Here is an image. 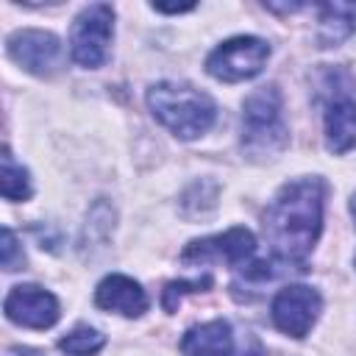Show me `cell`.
<instances>
[{
    "instance_id": "cell-3",
    "label": "cell",
    "mask_w": 356,
    "mask_h": 356,
    "mask_svg": "<svg viewBox=\"0 0 356 356\" xmlns=\"http://www.w3.org/2000/svg\"><path fill=\"white\" fill-rule=\"evenodd\" d=\"M289 145L284 97L275 83L253 89L242 103V153L250 161H273Z\"/></svg>"
},
{
    "instance_id": "cell-15",
    "label": "cell",
    "mask_w": 356,
    "mask_h": 356,
    "mask_svg": "<svg viewBox=\"0 0 356 356\" xmlns=\"http://www.w3.org/2000/svg\"><path fill=\"white\" fill-rule=\"evenodd\" d=\"M114 231V206H108L103 197L89 209L86 214V225H83V236H81V248H103L108 242Z\"/></svg>"
},
{
    "instance_id": "cell-18",
    "label": "cell",
    "mask_w": 356,
    "mask_h": 356,
    "mask_svg": "<svg viewBox=\"0 0 356 356\" xmlns=\"http://www.w3.org/2000/svg\"><path fill=\"white\" fill-rule=\"evenodd\" d=\"M0 261H3V270L6 273H14V270H22L25 267L22 245H19L17 234L8 225H3V231H0Z\"/></svg>"
},
{
    "instance_id": "cell-9",
    "label": "cell",
    "mask_w": 356,
    "mask_h": 356,
    "mask_svg": "<svg viewBox=\"0 0 356 356\" xmlns=\"http://www.w3.org/2000/svg\"><path fill=\"white\" fill-rule=\"evenodd\" d=\"M3 312L11 323H17L22 328H36V331L56 325L61 317V306H58L56 295L36 284L11 286V292L3 300Z\"/></svg>"
},
{
    "instance_id": "cell-12",
    "label": "cell",
    "mask_w": 356,
    "mask_h": 356,
    "mask_svg": "<svg viewBox=\"0 0 356 356\" xmlns=\"http://www.w3.org/2000/svg\"><path fill=\"white\" fill-rule=\"evenodd\" d=\"M184 356H234V328L228 320H209L186 328L181 337Z\"/></svg>"
},
{
    "instance_id": "cell-13",
    "label": "cell",
    "mask_w": 356,
    "mask_h": 356,
    "mask_svg": "<svg viewBox=\"0 0 356 356\" xmlns=\"http://www.w3.org/2000/svg\"><path fill=\"white\" fill-rule=\"evenodd\" d=\"M317 42L320 47H337L348 36L356 33V3L353 0H334L320 6L317 19Z\"/></svg>"
},
{
    "instance_id": "cell-1",
    "label": "cell",
    "mask_w": 356,
    "mask_h": 356,
    "mask_svg": "<svg viewBox=\"0 0 356 356\" xmlns=\"http://www.w3.org/2000/svg\"><path fill=\"white\" fill-rule=\"evenodd\" d=\"M325 181L320 175H300L286 181L264 209L261 228L275 259L306 270L320 234L325 209Z\"/></svg>"
},
{
    "instance_id": "cell-7",
    "label": "cell",
    "mask_w": 356,
    "mask_h": 356,
    "mask_svg": "<svg viewBox=\"0 0 356 356\" xmlns=\"http://www.w3.org/2000/svg\"><path fill=\"white\" fill-rule=\"evenodd\" d=\"M320 312H323V298L314 286H306V284L281 286L270 303L273 325L292 339H303L314 328Z\"/></svg>"
},
{
    "instance_id": "cell-6",
    "label": "cell",
    "mask_w": 356,
    "mask_h": 356,
    "mask_svg": "<svg viewBox=\"0 0 356 356\" xmlns=\"http://www.w3.org/2000/svg\"><path fill=\"white\" fill-rule=\"evenodd\" d=\"M6 53L14 64L36 78H53L64 67V44L56 33L42 28H22L6 39Z\"/></svg>"
},
{
    "instance_id": "cell-21",
    "label": "cell",
    "mask_w": 356,
    "mask_h": 356,
    "mask_svg": "<svg viewBox=\"0 0 356 356\" xmlns=\"http://www.w3.org/2000/svg\"><path fill=\"white\" fill-rule=\"evenodd\" d=\"M6 356H42V350L28 348V345H11V348L6 350Z\"/></svg>"
},
{
    "instance_id": "cell-5",
    "label": "cell",
    "mask_w": 356,
    "mask_h": 356,
    "mask_svg": "<svg viewBox=\"0 0 356 356\" xmlns=\"http://www.w3.org/2000/svg\"><path fill=\"white\" fill-rule=\"evenodd\" d=\"M270 58V44L261 36H231L220 42L209 58L206 72L222 83H239L256 78Z\"/></svg>"
},
{
    "instance_id": "cell-16",
    "label": "cell",
    "mask_w": 356,
    "mask_h": 356,
    "mask_svg": "<svg viewBox=\"0 0 356 356\" xmlns=\"http://www.w3.org/2000/svg\"><path fill=\"white\" fill-rule=\"evenodd\" d=\"M103 345L106 337L92 325H75L70 334L58 339V350L67 356H95L97 350H103Z\"/></svg>"
},
{
    "instance_id": "cell-17",
    "label": "cell",
    "mask_w": 356,
    "mask_h": 356,
    "mask_svg": "<svg viewBox=\"0 0 356 356\" xmlns=\"http://www.w3.org/2000/svg\"><path fill=\"white\" fill-rule=\"evenodd\" d=\"M211 284H214V278H211V275L192 278V281H170V284L164 286V292H161V306H164V312H167V314H172V312L181 306L184 295L206 292V289H211Z\"/></svg>"
},
{
    "instance_id": "cell-4",
    "label": "cell",
    "mask_w": 356,
    "mask_h": 356,
    "mask_svg": "<svg viewBox=\"0 0 356 356\" xmlns=\"http://www.w3.org/2000/svg\"><path fill=\"white\" fill-rule=\"evenodd\" d=\"M114 39V8L108 3H89L78 11L70 28V56L86 70H97L108 58Z\"/></svg>"
},
{
    "instance_id": "cell-20",
    "label": "cell",
    "mask_w": 356,
    "mask_h": 356,
    "mask_svg": "<svg viewBox=\"0 0 356 356\" xmlns=\"http://www.w3.org/2000/svg\"><path fill=\"white\" fill-rule=\"evenodd\" d=\"M239 356H264V350H261V345L253 334H248V345L239 350Z\"/></svg>"
},
{
    "instance_id": "cell-2",
    "label": "cell",
    "mask_w": 356,
    "mask_h": 356,
    "mask_svg": "<svg viewBox=\"0 0 356 356\" xmlns=\"http://www.w3.org/2000/svg\"><path fill=\"white\" fill-rule=\"evenodd\" d=\"M150 114L178 139L189 142L203 136L217 120V103L211 95L181 81H159L145 95Z\"/></svg>"
},
{
    "instance_id": "cell-14",
    "label": "cell",
    "mask_w": 356,
    "mask_h": 356,
    "mask_svg": "<svg viewBox=\"0 0 356 356\" xmlns=\"http://www.w3.org/2000/svg\"><path fill=\"white\" fill-rule=\"evenodd\" d=\"M0 192L11 203L28 200L33 195L31 172L14 159V153L8 150V145H3V153H0Z\"/></svg>"
},
{
    "instance_id": "cell-19",
    "label": "cell",
    "mask_w": 356,
    "mask_h": 356,
    "mask_svg": "<svg viewBox=\"0 0 356 356\" xmlns=\"http://www.w3.org/2000/svg\"><path fill=\"white\" fill-rule=\"evenodd\" d=\"M150 8L159 11V14H184V11H192L195 3H186V6H161V3H153Z\"/></svg>"
},
{
    "instance_id": "cell-11",
    "label": "cell",
    "mask_w": 356,
    "mask_h": 356,
    "mask_svg": "<svg viewBox=\"0 0 356 356\" xmlns=\"http://www.w3.org/2000/svg\"><path fill=\"white\" fill-rule=\"evenodd\" d=\"M323 128H325V147L331 153L342 156L353 150L356 147V97L337 89L325 103Z\"/></svg>"
},
{
    "instance_id": "cell-10",
    "label": "cell",
    "mask_w": 356,
    "mask_h": 356,
    "mask_svg": "<svg viewBox=\"0 0 356 356\" xmlns=\"http://www.w3.org/2000/svg\"><path fill=\"white\" fill-rule=\"evenodd\" d=\"M95 303H97V309L114 312L122 317H142L150 306L142 284L122 273H111L95 286Z\"/></svg>"
},
{
    "instance_id": "cell-8",
    "label": "cell",
    "mask_w": 356,
    "mask_h": 356,
    "mask_svg": "<svg viewBox=\"0 0 356 356\" xmlns=\"http://www.w3.org/2000/svg\"><path fill=\"white\" fill-rule=\"evenodd\" d=\"M256 253V236L248 228H228L222 234H211L203 239H192L181 250V264H231L245 267L248 259Z\"/></svg>"
},
{
    "instance_id": "cell-22",
    "label": "cell",
    "mask_w": 356,
    "mask_h": 356,
    "mask_svg": "<svg viewBox=\"0 0 356 356\" xmlns=\"http://www.w3.org/2000/svg\"><path fill=\"white\" fill-rule=\"evenodd\" d=\"M350 217H353V225H356V192L350 195Z\"/></svg>"
}]
</instances>
